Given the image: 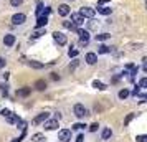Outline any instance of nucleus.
<instances>
[{
    "mask_svg": "<svg viewBox=\"0 0 147 142\" xmlns=\"http://www.w3.org/2000/svg\"><path fill=\"white\" fill-rule=\"evenodd\" d=\"M76 33L80 36V45L81 46H86L88 43H89V32L88 30H83V28H78Z\"/></svg>",
    "mask_w": 147,
    "mask_h": 142,
    "instance_id": "nucleus-1",
    "label": "nucleus"
},
{
    "mask_svg": "<svg viewBox=\"0 0 147 142\" xmlns=\"http://www.w3.org/2000/svg\"><path fill=\"white\" fill-rule=\"evenodd\" d=\"M73 112H74V116L78 117V119H83V117H86L88 116V109L83 106V104H74V108H73Z\"/></svg>",
    "mask_w": 147,
    "mask_h": 142,
    "instance_id": "nucleus-2",
    "label": "nucleus"
},
{
    "mask_svg": "<svg viewBox=\"0 0 147 142\" xmlns=\"http://www.w3.org/2000/svg\"><path fill=\"white\" fill-rule=\"evenodd\" d=\"M53 40L56 41V45L65 46V45L68 43V36L65 33H61V32H53Z\"/></svg>",
    "mask_w": 147,
    "mask_h": 142,
    "instance_id": "nucleus-3",
    "label": "nucleus"
},
{
    "mask_svg": "<svg viewBox=\"0 0 147 142\" xmlns=\"http://www.w3.org/2000/svg\"><path fill=\"white\" fill-rule=\"evenodd\" d=\"M58 141L60 142H69L71 141V131L69 129H61L58 132Z\"/></svg>",
    "mask_w": 147,
    "mask_h": 142,
    "instance_id": "nucleus-4",
    "label": "nucleus"
},
{
    "mask_svg": "<svg viewBox=\"0 0 147 142\" xmlns=\"http://www.w3.org/2000/svg\"><path fill=\"white\" fill-rule=\"evenodd\" d=\"M43 127L47 129V131H55V129H58V127H60L58 119H50V117H48L47 121L43 122Z\"/></svg>",
    "mask_w": 147,
    "mask_h": 142,
    "instance_id": "nucleus-5",
    "label": "nucleus"
},
{
    "mask_svg": "<svg viewBox=\"0 0 147 142\" xmlns=\"http://www.w3.org/2000/svg\"><path fill=\"white\" fill-rule=\"evenodd\" d=\"M80 13L83 15L84 18H89V20H91V18H94V15H96V10L91 8V7H83L80 10Z\"/></svg>",
    "mask_w": 147,
    "mask_h": 142,
    "instance_id": "nucleus-6",
    "label": "nucleus"
},
{
    "mask_svg": "<svg viewBox=\"0 0 147 142\" xmlns=\"http://www.w3.org/2000/svg\"><path fill=\"white\" fill-rule=\"evenodd\" d=\"M84 20H86V18H84V17H83L80 12H74V13H71V22H73L76 27L83 25V23H84Z\"/></svg>",
    "mask_w": 147,
    "mask_h": 142,
    "instance_id": "nucleus-7",
    "label": "nucleus"
},
{
    "mask_svg": "<svg viewBox=\"0 0 147 142\" xmlns=\"http://www.w3.org/2000/svg\"><path fill=\"white\" fill-rule=\"evenodd\" d=\"M25 22H27V15L25 13H15L12 17V23L13 25H23Z\"/></svg>",
    "mask_w": 147,
    "mask_h": 142,
    "instance_id": "nucleus-8",
    "label": "nucleus"
},
{
    "mask_svg": "<svg viewBox=\"0 0 147 142\" xmlns=\"http://www.w3.org/2000/svg\"><path fill=\"white\" fill-rule=\"evenodd\" d=\"M15 43H17V36H15V35L8 33V35L3 36V45H5V46H13Z\"/></svg>",
    "mask_w": 147,
    "mask_h": 142,
    "instance_id": "nucleus-9",
    "label": "nucleus"
},
{
    "mask_svg": "<svg viewBox=\"0 0 147 142\" xmlns=\"http://www.w3.org/2000/svg\"><path fill=\"white\" fill-rule=\"evenodd\" d=\"M48 117H50V112H41V114L35 116V119H33V124H35V126H38V124H43V122L47 121Z\"/></svg>",
    "mask_w": 147,
    "mask_h": 142,
    "instance_id": "nucleus-10",
    "label": "nucleus"
},
{
    "mask_svg": "<svg viewBox=\"0 0 147 142\" xmlns=\"http://www.w3.org/2000/svg\"><path fill=\"white\" fill-rule=\"evenodd\" d=\"M69 13H71V8H69V5H66V3H61L60 7H58V15H60V17H68Z\"/></svg>",
    "mask_w": 147,
    "mask_h": 142,
    "instance_id": "nucleus-11",
    "label": "nucleus"
},
{
    "mask_svg": "<svg viewBox=\"0 0 147 142\" xmlns=\"http://www.w3.org/2000/svg\"><path fill=\"white\" fill-rule=\"evenodd\" d=\"M84 60H86L88 65H96V63H98V55L93 53V51H89V53H86Z\"/></svg>",
    "mask_w": 147,
    "mask_h": 142,
    "instance_id": "nucleus-12",
    "label": "nucleus"
},
{
    "mask_svg": "<svg viewBox=\"0 0 147 142\" xmlns=\"http://www.w3.org/2000/svg\"><path fill=\"white\" fill-rule=\"evenodd\" d=\"M30 93H32V89H30V88H20V89H17V96H18V98H28V96H30Z\"/></svg>",
    "mask_w": 147,
    "mask_h": 142,
    "instance_id": "nucleus-13",
    "label": "nucleus"
},
{
    "mask_svg": "<svg viewBox=\"0 0 147 142\" xmlns=\"http://www.w3.org/2000/svg\"><path fill=\"white\" fill-rule=\"evenodd\" d=\"M47 23H48V17H36V28L47 27Z\"/></svg>",
    "mask_w": 147,
    "mask_h": 142,
    "instance_id": "nucleus-14",
    "label": "nucleus"
},
{
    "mask_svg": "<svg viewBox=\"0 0 147 142\" xmlns=\"http://www.w3.org/2000/svg\"><path fill=\"white\" fill-rule=\"evenodd\" d=\"M35 89L36 91H45L47 89V81L45 79H38V81L35 83Z\"/></svg>",
    "mask_w": 147,
    "mask_h": 142,
    "instance_id": "nucleus-15",
    "label": "nucleus"
},
{
    "mask_svg": "<svg viewBox=\"0 0 147 142\" xmlns=\"http://www.w3.org/2000/svg\"><path fill=\"white\" fill-rule=\"evenodd\" d=\"M111 135H113V131H111L109 127H104V129H102V132H101V139H102V141H107Z\"/></svg>",
    "mask_w": 147,
    "mask_h": 142,
    "instance_id": "nucleus-16",
    "label": "nucleus"
},
{
    "mask_svg": "<svg viewBox=\"0 0 147 142\" xmlns=\"http://www.w3.org/2000/svg\"><path fill=\"white\" fill-rule=\"evenodd\" d=\"M5 119H7L8 124H17V122L20 121V117H18L17 114H12V112H10V114H8L7 117H5Z\"/></svg>",
    "mask_w": 147,
    "mask_h": 142,
    "instance_id": "nucleus-17",
    "label": "nucleus"
},
{
    "mask_svg": "<svg viewBox=\"0 0 147 142\" xmlns=\"http://www.w3.org/2000/svg\"><path fill=\"white\" fill-rule=\"evenodd\" d=\"M111 51H113V48L107 46V45H101V46L98 48V53L99 55H107V53H111Z\"/></svg>",
    "mask_w": 147,
    "mask_h": 142,
    "instance_id": "nucleus-18",
    "label": "nucleus"
},
{
    "mask_svg": "<svg viewBox=\"0 0 147 142\" xmlns=\"http://www.w3.org/2000/svg\"><path fill=\"white\" fill-rule=\"evenodd\" d=\"M63 27L66 28V30H73V32H76V30H78V27H76L71 20H65V22H63Z\"/></svg>",
    "mask_w": 147,
    "mask_h": 142,
    "instance_id": "nucleus-19",
    "label": "nucleus"
},
{
    "mask_svg": "<svg viewBox=\"0 0 147 142\" xmlns=\"http://www.w3.org/2000/svg\"><path fill=\"white\" fill-rule=\"evenodd\" d=\"M98 12H99L101 15H111V13H113V8H109V7H102V5H99V7H98Z\"/></svg>",
    "mask_w": 147,
    "mask_h": 142,
    "instance_id": "nucleus-20",
    "label": "nucleus"
},
{
    "mask_svg": "<svg viewBox=\"0 0 147 142\" xmlns=\"http://www.w3.org/2000/svg\"><path fill=\"white\" fill-rule=\"evenodd\" d=\"M93 88L99 89V91H104V89H106L107 86L104 84V83H101V81H98V79H96V81H93Z\"/></svg>",
    "mask_w": 147,
    "mask_h": 142,
    "instance_id": "nucleus-21",
    "label": "nucleus"
},
{
    "mask_svg": "<svg viewBox=\"0 0 147 142\" xmlns=\"http://www.w3.org/2000/svg\"><path fill=\"white\" fill-rule=\"evenodd\" d=\"M78 55H80V50H78V48L71 46L69 50H68V56H69V58H76Z\"/></svg>",
    "mask_w": 147,
    "mask_h": 142,
    "instance_id": "nucleus-22",
    "label": "nucleus"
},
{
    "mask_svg": "<svg viewBox=\"0 0 147 142\" xmlns=\"http://www.w3.org/2000/svg\"><path fill=\"white\" fill-rule=\"evenodd\" d=\"M43 35H45V30H43V28H36V30L33 32V35H32V38L36 40V38H40V36H43Z\"/></svg>",
    "mask_w": 147,
    "mask_h": 142,
    "instance_id": "nucleus-23",
    "label": "nucleus"
},
{
    "mask_svg": "<svg viewBox=\"0 0 147 142\" xmlns=\"http://www.w3.org/2000/svg\"><path fill=\"white\" fill-rule=\"evenodd\" d=\"M25 63H28L32 68H35V69H41L43 68V63H40V61H25Z\"/></svg>",
    "mask_w": 147,
    "mask_h": 142,
    "instance_id": "nucleus-24",
    "label": "nucleus"
},
{
    "mask_svg": "<svg viewBox=\"0 0 147 142\" xmlns=\"http://www.w3.org/2000/svg\"><path fill=\"white\" fill-rule=\"evenodd\" d=\"M111 38V35L109 33H99V35H96V40L98 41H106V40H109Z\"/></svg>",
    "mask_w": 147,
    "mask_h": 142,
    "instance_id": "nucleus-25",
    "label": "nucleus"
},
{
    "mask_svg": "<svg viewBox=\"0 0 147 142\" xmlns=\"http://www.w3.org/2000/svg\"><path fill=\"white\" fill-rule=\"evenodd\" d=\"M15 126H17V129H20V131H27V126H28V122L27 121H18L17 122V124H15Z\"/></svg>",
    "mask_w": 147,
    "mask_h": 142,
    "instance_id": "nucleus-26",
    "label": "nucleus"
},
{
    "mask_svg": "<svg viewBox=\"0 0 147 142\" xmlns=\"http://www.w3.org/2000/svg\"><path fill=\"white\" fill-rule=\"evenodd\" d=\"M129 94H131V93H129V89H126V88L121 89V91H119V99H126Z\"/></svg>",
    "mask_w": 147,
    "mask_h": 142,
    "instance_id": "nucleus-27",
    "label": "nucleus"
},
{
    "mask_svg": "<svg viewBox=\"0 0 147 142\" xmlns=\"http://www.w3.org/2000/svg\"><path fill=\"white\" fill-rule=\"evenodd\" d=\"M50 13H51V8H50V7H43V10L40 12V15H38V17H48Z\"/></svg>",
    "mask_w": 147,
    "mask_h": 142,
    "instance_id": "nucleus-28",
    "label": "nucleus"
},
{
    "mask_svg": "<svg viewBox=\"0 0 147 142\" xmlns=\"http://www.w3.org/2000/svg\"><path fill=\"white\" fill-rule=\"evenodd\" d=\"M25 137H27V131H22V134L18 135V137H15V139H13L12 142H22L23 139H25Z\"/></svg>",
    "mask_w": 147,
    "mask_h": 142,
    "instance_id": "nucleus-29",
    "label": "nucleus"
},
{
    "mask_svg": "<svg viewBox=\"0 0 147 142\" xmlns=\"http://www.w3.org/2000/svg\"><path fill=\"white\" fill-rule=\"evenodd\" d=\"M134 117H136V114H134V112H131V114H127V116H126V119H124V126H129V122L132 121Z\"/></svg>",
    "mask_w": 147,
    "mask_h": 142,
    "instance_id": "nucleus-30",
    "label": "nucleus"
},
{
    "mask_svg": "<svg viewBox=\"0 0 147 142\" xmlns=\"http://www.w3.org/2000/svg\"><path fill=\"white\" fill-rule=\"evenodd\" d=\"M33 142H45V135L43 134H35L33 135Z\"/></svg>",
    "mask_w": 147,
    "mask_h": 142,
    "instance_id": "nucleus-31",
    "label": "nucleus"
},
{
    "mask_svg": "<svg viewBox=\"0 0 147 142\" xmlns=\"http://www.w3.org/2000/svg\"><path fill=\"white\" fill-rule=\"evenodd\" d=\"M137 86H139V88H147V76H146V78H140Z\"/></svg>",
    "mask_w": 147,
    "mask_h": 142,
    "instance_id": "nucleus-32",
    "label": "nucleus"
},
{
    "mask_svg": "<svg viewBox=\"0 0 147 142\" xmlns=\"http://www.w3.org/2000/svg\"><path fill=\"white\" fill-rule=\"evenodd\" d=\"M22 3H23V0H10V5L12 7H20Z\"/></svg>",
    "mask_w": 147,
    "mask_h": 142,
    "instance_id": "nucleus-33",
    "label": "nucleus"
},
{
    "mask_svg": "<svg viewBox=\"0 0 147 142\" xmlns=\"http://www.w3.org/2000/svg\"><path fill=\"white\" fill-rule=\"evenodd\" d=\"M83 127H86L84 124H81V122H76V124H73V131H81Z\"/></svg>",
    "mask_w": 147,
    "mask_h": 142,
    "instance_id": "nucleus-34",
    "label": "nucleus"
},
{
    "mask_svg": "<svg viewBox=\"0 0 147 142\" xmlns=\"http://www.w3.org/2000/svg\"><path fill=\"white\" fill-rule=\"evenodd\" d=\"M98 127H99V124H98V122H93V124L89 126V132H96Z\"/></svg>",
    "mask_w": 147,
    "mask_h": 142,
    "instance_id": "nucleus-35",
    "label": "nucleus"
},
{
    "mask_svg": "<svg viewBox=\"0 0 147 142\" xmlns=\"http://www.w3.org/2000/svg\"><path fill=\"white\" fill-rule=\"evenodd\" d=\"M41 10H43V3H41V2H38V5H36V10H35V13H36V17L40 15V12H41Z\"/></svg>",
    "mask_w": 147,
    "mask_h": 142,
    "instance_id": "nucleus-36",
    "label": "nucleus"
},
{
    "mask_svg": "<svg viewBox=\"0 0 147 142\" xmlns=\"http://www.w3.org/2000/svg\"><path fill=\"white\" fill-rule=\"evenodd\" d=\"M136 141H137V142H147V134L146 135H137V137H136Z\"/></svg>",
    "mask_w": 147,
    "mask_h": 142,
    "instance_id": "nucleus-37",
    "label": "nucleus"
},
{
    "mask_svg": "<svg viewBox=\"0 0 147 142\" xmlns=\"http://www.w3.org/2000/svg\"><path fill=\"white\" fill-rule=\"evenodd\" d=\"M8 114H10V111H8V109H2V111H0V116H3V117H7Z\"/></svg>",
    "mask_w": 147,
    "mask_h": 142,
    "instance_id": "nucleus-38",
    "label": "nucleus"
},
{
    "mask_svg": "<svg viewBox=\"0 0 147 142\" xmlns=\"http://www.w3.org/2000/svg\"><path fill=\"white\" fill-rule=\"evenodd\" d=\"M131 94H132V96H139V94H140V88H139V86H137V88L134 89V91H132V93H131Z\"/></svg>",
    "mask_w": 147,
    "mask_h": 142,
    "instance_id": "nucleus-39",
    "label": "nucleus"
},
{
    "mask_svg": "<svg viewBox=\"0 0 147 142\" xmlns=\"http://www.w3.org/2000/svg\"><path fill=\"white\" fill-rule=\"evenodd\" d=\"M5 65H7L5 58H0V69H2V68H5Z\"/></svg>",
    "mask_w": 147,
    "mask_h": 142,
    "instance_id": "nucleus-40",
    "label": "nucleus"
},
{
    "mask_svg": "<svg viewBox=\"0 0 147 142\" xmlns=\"http://www.w3.org/2000/svg\"><path fill=\"white\" fill-rule=\"evenodd\" d=\"M83 141H84V135L78 134V137H76V141H74V142H83Z\"/></svg>",
    "mask_w": 147,
    "mask_h": 142,
    "instance_id": "nucleus-41",
    "label": "nucleus"
},
{
    "mask_svg": "<svg viewBox=\"0 0 147 142\" xmlns=\"http://www.w3.org/2000/svg\"><path fill=\"white\" fill-rule=\"evenodd\" d=\"M51 79H55V81H58V79H60V76L56 75V73H51Z\"/></svg>",
    "mask_w": 147,
    "mask_h": 142,
    "instance_id": "nucleus-42",
    "label": "nucleus"
},
{
    "mask_svg": "<svg viewBox=\"0 0 147 142\" xmlns=\"http://www.w3.org/2000/svg\"><path fill=\"white\" fill-rule=\"evenodd\" d=\"M76 65H78V60H73V63H71V69H74V68H76Z\"/></svg>",
    "mask_w": 147,
    "mask_h": 142,
    "instance_id": "nucleus-43",
    "label": "nucleus"
},
{
    "mask_svg": "<svg viewBox=\"0 0 147 142\" xmlns=\"http://www.w3.org/2000/svg\"><path fill=\"white\" fill-rule=\"evenodd\" d=\"M109 0H98V5H104V3H107Z\"/></svg>",
    "mask_w": 147,
    "mask_h": 142,
    "instance_id": "nucleus-44",
    "label": "nucleus"
},
{
    "mask_svg": "<svg viewBox=\"0 0 147 142\" xmlns=\"http://www.w3.org/2000/svg\"><path fill=\"white\" fill-rule=\"evenodd\" d=\"M140 99H147V94H139Z\"/></svg>",
    "mask_w": 147,
    "mask_h": 142,
    "instance_id": "nucleus-45",
    "label": "nucleus"
},
{
    "mask_svg": "<svg viewBox=\"0 0 147 142\" xmlns=\"http://www.w3.org/2000/svg\"><path fill=\"white\" fill-rule=\"evenodd\" d=\"M144 71H147V61L144 63Z\"/></svg>",
    "mask_w": 147,
    "mask_h": 142,
    "instance_id": "nucleus-46",
    "label": "nucleus"
},
{
    "mask_svg": "<svg viewBox=\"0 0 147 142\" xmlns=\"http://www.w3.org/2000/svg\"><path fill=\"white\" fill-rule=\"evenodd\" d=\"M146 8H147V0H146Z\"/></svg>",
    "mask_w": 147,
    "mask_h": 142,
    "instance_id": "nucleus-47",
    "label": "nucleus"
},
{
    "mask_svg": "<svg viewBox=\"0 0 147 142\" xmlns=\"http://www.w3.org/2000/svg\"><path fill=\"white\" fill-rule=\"evenodd\" d=\"M71 2H73V0H71Z\"/></svg>",
    "mask_w": 147,
    "mask_h": 142,
    "instance_id": "nucleus-48",
    "label": "nucleus"
}]
</instances>
